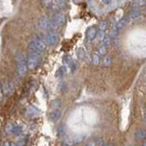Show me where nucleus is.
<instances>
[{"instance_id": "nucleus-5", "label": "nucleus", "mask_w": 146, "mask_h": 146, "mask_svg": "<svg viewBox=\"0 0 146 146\" xmlns=\"http://www.w3.org/2000/svg\"><path fill=\"white\" fill-rule=\"evenodd\" d=\"M58 35L56 32H48L44 36V40L45 43L49 46H54L58 43Z\"/></svg>"}, {"instance_id": "nucleus-8", "label": "nucleus", "mask_w": 146, "mask_h": 146, "mask_svg": "<svg viewBox=\"0 0 146 146\" xmlns=\"http://www.w3.org/2000/svg\"><path fill=\"white\" fill-rule=\"evenodd\" d=\"M39 110L38 108H36L35 106H29L27 109H26V115L29 116V117H31V118H34V117H38L39 115Z\"/></svg>"}, {"instance_id": "nucleus-14", "label": "nucleus", "mask_w": 146, "mask_h": 146, "mask_svg": "<svg viewBox=\"0 0 146 146\" xmlns=\"http://www.w3.org/2000/svg\"><path fill=\"white\" fill-rule=\"evenodd\" d=\"M128 21H129V19H128V18L123 17V18H121V20H119V21L116 23V25L114 26V27H115V29H116L117 30L120 31L121 29H123V27H126V25L128 24Z\"/></svg>"}, {"instance_id": "nucleus-1", "label": "nucleus", "mask_w": 146, "mask_h": 146, "mask_svg": "<svg viewBox=\"0 0 146 146\" xmlns=\"http://www.w3.org/2000/svg\"><path fill=\"white\" fill-rule=\"evenodd\" d=\"M41 53L42 52H39L34 48H29V54H27V65L29 70H34V68H36L38 66Z\"/></svg>"}, {"instance_id": "nucleus-15", "label": "nucleus", "mask_w": 146, "mask_h": 146, "mask_svg": "<svg viewBox=\"0 0 146 146\" xmlns=\"http://www.w3.org/2000/svg\"><path fill=\"white\" fill-rule=\"evenodd\" d=\"M63 63L65 64V66L68 68H71L73 65H74V61H73L72 58L70 56V55H66L65 57L63 58Z\"/></svg>"}, {"instance_id": "nucleus-34", "label": "nucleus", "mask_w": 146, "mask_h": 146, "mask_svg": "<svg viewBox=\"0 0 146 146\" xmlns=\"http://www.w3.org/2000/svg\"><path fill=\"white\" fill-rule=\"evenodd\" d=\"M144 121H145V122H146V114L144 115Z\"/></svg>"}, {"instance_id": "nucleus-22", "label": "nucleus", "mask_w": 146, "mask_h": 146, "mask_svg": "<svg viewBox=\"0 0 146 146\" xmlns=\"http://www.w3.org/2000/svg\"><path fill=\"white\" fill-rule=\"evenodd\" d=\"M102 46H104V47H108V46H110V44H111V36H104L103 38L102 39Z\"/></svg>"}, {"instance_id": "nucleus-35", "label": "nucleus", "mask_w": 146, "mask_h": 146, "mask_svg": "<svg viewBox=\"0 0 146 146\" xmlns=\"http://www.w3.org/2000/svg\"><path fill=\"white\" fill-rule=\"evenodd\" d=\"M143 146H146V143H144V144H143Z\"/></svg>"}, {"instance_id": "nucleus-29", "label": "nucleus", "mask_w": 146, "mask_h": 146, "mask_svg": "<svg viewBox=\"0 0 146 146\" xmlns=\"http://www.w3.org/2000/svg\"><path fill=\"white\" fill-rule=\"evenodd\" d=\"M59 132H58V133H59V135H60V136H62V135H64V134H65V129H64V126H61V127H59Z\"/></svg>"}, {"instance_id": "nucleus-9", "label": "nucleus", "mask_w": 146, "mask_h": 146, "mask_svg": "<svg viewBox=\"0 0 146 146\" xmlns=\"http://www.w3.org/2000/svg\"><path fill=\"white\" fill-rule=\"evenodd\" d=\"M61 117V111L60 110H52L48 114L49 120L52 122H57Z\"/></svg>"}, {"instance_id": "nucleus-2", "label": "nucleus", "mask_w": 146, "mask_h": 146, "mask_svg": "<svg viewBox=\"0 0 146 146\" xmlns=\"http://www.w3.org/2000/svg\"><path fill=\"white\" fill-rule=\"evenodd\" d=\"M38 24L42 29L48 30V32H54V30L57 29V27L51 22L50 18L47 17H41L38 20Z\"/></svg>"}, {"instance_id": "nucleus-13", "label": "nucleus", "mask_w": 146, "mask_h": 146, "mask_svg": "<svg viewBox=\"0 0 146 146\" xmlns=\"http://www.w3.org/2000/svg\"><path fill=\"white\" fill-rule=\"evenodd\" d=\"M106 22L105 21H100V23L99 24V27H98V35L100 38H103L104 36V32H105V29H106Z\"/></svg>"}, {"instance_id": "nucleus-20", "label": "nucleus", "mask_w": 146, "mask_h": 146, "mask_svg": "<svg viewBox=\"0 0 146 146\" xmlns=\"http://www.w3.org/2000/svg\"><path fill=\"white\" fill-rule=\"evenodd\" d=\"M111 61H112L111 57V56H109V55H107V56H105L104 58H103L102 65H103L104 67H109V66L111 64Z\"/></svg>"}, {"instance_id": "nucleus-31", "label": "nucleus", "mask_w": 146, "mask_h": 146, "mask_svg": "<svg viewBox=\"0 0 146 146\" xmlns=\"http://www.w3.org/2000/svg\"><path fill=\"white\" fill-rule=\"evenodd\" d=\"M102 3L108 5V4H111V3H112V2H111V1H102Z\"/></svg>"}, {"instance_id": "nucleus-27", "label": "nucleus", "mask_w": 146, "mask_h": 146, "mask_svg": "<svg viewBox=\"0 0 146 146\" xmlns=\"http://www.w3.org/2000/svg\"><path fill=\"white\" fill-rule=\"evenodd\" d=\"M99 51H100V54H102V55L106 54V53H107V47H104V46H102V47L100 48Z\"/></svg>"}, {"instance_id": "nucleus-6", "label": "nucleus", "mask_w": 146, "mask_h": 146, "mask_svg": "<svg viewBox=\"0 0 146 146\" xmlns=\"http://www.w3.org/2000/svg\"><path fill=\"white\" fill-rule=\"evenodd\" d=\"M27 60L23 58V56L19 57L17 58V71L19 76H24L27 73Z\"/></svg>"}, {"instance_id": "nucleus-23", "label": "nucleus", "mask_w": 146, "mask_h": 146, "mask_svg": "<svg viewBox=\"0 0 146 146\" xmlns=\"http://www.w3.org/2000/svg\"><path fill=\"white\" fill-rule=\"evenodd\" d=\"M13 127H14V124H12V123H7L6 126H5V131H6L7 133L10 134L13 132Z\"/></svg>"}, {"instance_id": "nucleus-26", "label": "nucleus", "mask_w": 146, "mask_h": 146, "mask_svg": "<svg viewBox=\"0 0 146 146\" xmlns=\"http://www.w3.org/2000/svg\"><path fill=\"white\" fill-rule=\"evenodd\" d=\"M133 6H139L141 7V6H143V5H146V1H135V2H132L131 3Z\"/></svg>"}, {"instance_id": "nucleus-11", "label": "nucleus", "mask_w": 146, "mask_h": 146, "mask_svg": "<svg viewBox=\"0 0 146 146\" xmlns=\"http://www.w3.org/2000/svg\"><path fill=\"white\" fill-rule=\"evenodd\" d=\"M67 6V3L64 1H52L50 8L53 10H60V9L65 8Z\"/></svg>"}, {"instance_id": "nucleus-21", "label": "nucleus", "mask_w": 146, "mask_h": 146, "mask_svg": "<svg viewBox=\"0 0 146 146\" xmlns=\"http://www.w3.org/2000/svg\"><path fill=\"white\" fill-rule=\"evenodd\" d=\"M51 107L53 110H59V108L61 107V102L59 100H55L51 102Z\"/></svg>"}, {"instance_id": "nucleus-19", "label": "nucleus", "mask_w": 146, "mask_h": 146, "mask_svg": "<svg viewBox=\"0 0 146 146\" xmlns=\"http://www.w3.org/2000/svg\"><path fill=\"white\" fill-rule=\"evenodd\" d=\"M21 132H22V126L19 124H14L12 133L15 135H18V134H20Z\"/></svg>"}, {"instance_id": "nucleus-16", "label": "nucleus", "mask_w": 146, "mask_h": 146, "mask_svg": "<svg viewBox=\"0 0 146 146\" xmlns=\"http://www.w3.org/2000/svg\"><path fill=\"white\" fill-rule=\"evenodd\" d=\"M67 72H68V68L66 66H61L60 68H58V70H57L56 72V76L58 78H62L64 77L66 74H67Z\"/></svg>"}, {"instance_id": "nucleus-28", "label": "nucleus", "mask_w": 146, "mask_h": 146, "mask_svg": "<svg viewBox=\"0 0 146 146\" xmlns=\"http://www.w3.org/2000/svg\"><path fill=\"white\" fill-rule=\"evenodd\" d=\"M99 141L100 140H96V141H90V143H89L87 145H85V146H97L98 145V143H99Z\"/></svg>"}, {"instance_id": "nucleus-4", "label": "nucleus", "mask_w": 146, "mask_h": 146, "mask_svg": "<svg viewBox=\"0 0 146 146\" xmlns=\"http://www.w3.org/2000/svg\"><path fill=\"white\" fill-rule=\"evenodd\" d=\"M50 20H51V22L56 27H59V26H63L65 24L67 19H66V16L64 15L63 13L57 12L50 17Z\"/></svg>"}, {"instance_id": "nucleus-17", "label": "nucleus", "mask_w": 146, "mask_h": 146, "mask_svg": "<svg viewBox=\"0 0 146 146\" xmlns=\"http://www.w3.org/2000/svg\"><path fill=\"white\" fill-rule=\"evenodd\" d=\"M146 137V131L143 129H139L135 132V139L136 140H143Z\"/></svg>"}, {"instance_id": "nucleus-30", "label": "nucleus", "mask_w": 146, "mask_h": 146, "mask_svg": "<svg viewBox=\"0 0 146 146\" xmlns=\"http://www.w3.org/2000/svg\"><path fill=\"white\" fill-rule=\"evenodd\" d=\"M2 98H3V90H2V86L0 84V102L2 100Z\"/></svg>"}, {"instance_id": "nucleus-18", "label": "nucleus", "mask_w": 146, "mask_h": 146, "mask_svg": "<svg viewBox=\"0 0 146 146\" xmlns=\"http://www.w3.org/2000/svg\"><path fill=\"white\" fill-rule=\"evenodd\" d=\"M1 86H2V90L4 94H9L11 92L12 88H10V86H9V83L7 81H4L1 84Z\"/></svg>"}, {"instance_id": "nucleus-32", "label": "nucleus", "mask_w": 146, "mask_h": 146, "mask_svg": "<svg viewBox=\"0 0 146 146\" xmlns=\"http://www.w3.org/2000/svg\"><path fill=\"white\" fill-rule=\"evenodd\" d=\"M4 146H10V143H8V141H7V143H4Z\"/></svg>"}, {"instance_id": "nucleus-33", "label": "nucleus", "mask_w": 146, "mask_h": 146, "mask_svg": "<svg viewBox=\"0 0 146 146\" xmlns=\"http://www.w3.org/2000/svg\"><path fill=\"white\" fill-rule=\"evenodd\" d=\"M10 146H17V144L15 143H10Z\"/></svg>"}, {"instance_id": "nucleus-7", "label": "nucleus", "mask_w": 146, "mask_h": 146, "mask_svg": "<svg viewBox=\"0 0 146 146\" xmlns=\"http://www.w3.org/2000/svg\"><path fill=\"white\" fill-rule=\"evenodd\" d=\"M83 140V136L81 135H74V136H70L68 138L66 139L65 143L68 145H74V144H78L82 141Z\"/></svg>"}, {"instance_id": "nucleus-25", "label": "nucleus", "mask_w": 146, "mask_h": 146, "mask_svg": "<svg viewBox=\"0 0 146 146\" xmlns=\"http://www.w3.org/2000/svg\"><path fill=\"white\" fill-rule=\"evenodd\" d=\"M85 51H84V49L83 48H80L79 49V51H78V56H79L80 58H85Z\"/></svg>"}, {"instance_id": "nucleus-12", "label": "nucleus", "mask_w": 146, "mask_h": 146, "mask_svg": "<svg viewBox=\"0 0 146 146\" xmlns=\"http://www.w3.org/2000/svg\"><path fill=\"white\" fill-rule=\"evenodd\" d=\"M97 35H98V30L96 29L95 27H90L86 32V36H87V38H88V40L90 41L93 40Z\"/></svg>"}, {"instance_id": "nucleus-3", "label": "nucleus", "mask_w": 146, "mask_h": 146, "mask_svg": "<svg viewBox=\"0 0 146 146\" xmlns=\"http://www.w3.org/2000/svg\"><path fill=\"white\" fill-rule=\"evenodd\" d=\"M29 48H34L39 52H43L46 49V43L42 39L36 38H33L30 40V42L29 44Z\"/></svg>"}, {"instance_id": "nucleus-10", "label": "nucleus", "mask_w": 146, "mask_h": 146, "mask_svg": "<svg viewBox=\"0 0 146 146\" xmlns=\"http://www.w3.org/2000/svg\"><path fill=\"white\" fill-rule=\"evenodd\" d=\"M141 16V10L140 8H133L131 9V12L128 15V19L130 20H134L136 18H138Z\"/></svg>"}, {"instance_id": "nucleus-24", "label": "nucleus", "mask_w": 146, "mask_h": 146, "mask_svg": "<svg viewBox=\"0 0 146 146\" xmlns=\"http://www.w3.org/2000/svg\"><path fill=\"white\" fill-rule=\"evenodd\" d=\"M92 63L94 64V65H98V64L100 63V57L97 54H94L92 56Z\"/></svg>"}]
</instances>
